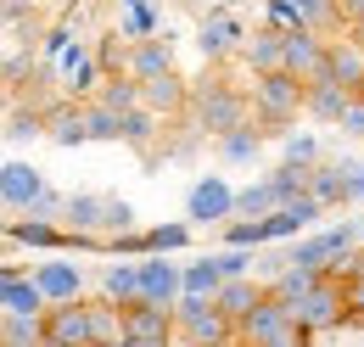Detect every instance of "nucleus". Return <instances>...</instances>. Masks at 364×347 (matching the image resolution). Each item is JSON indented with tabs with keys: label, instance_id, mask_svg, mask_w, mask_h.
<instances>
[{
	"label": "nucleus",
	"instance_id": "3",
	"mask_svg": "<svg viewBox=\"0 0 364 347\" xmlns=\"http://www.w3.org/2000/svg\"><path fill=\"white\" fill-rule=\"evenodd\" d=\"M129 224H135V208L124 196H107V191H73V196H62V230L68 235L101 241V235H118Z\"/></svg>",
	"mask_w": 364,
	"mask_h": 347
},
{
	"label": "nucleus",
	"instance_id": "45",
	"mask_svg": "<svg viewBox=\"0 0 364 347\" xmlns=\"http://www.w3.org/2000/svg\"><path fill=\"white\" fill-rule=\"evenodd\" d=\"M348 34H353V40H359V50H364V23H359V28H348Z\"/></svg>",
	"mask_w": 364,
	"mask_h": 347
},
{
	"label": "nucleus",
	"instance_id": "41",
	"mask_svg": "<svg viewBox=\"0 0 364 347\" xmlns=\"http://www.w3.org/2000/svg\"><path fill=\"white\" fill-rule=\"evenodd\" d=\"M28 213H40V218H62V196H56V191H40V196H34V208H28Z\"/></svg>",
	"mask_w": 364,
	"mask_h": 347
},
{
	"label": "nucleus",
	"instance_id": "22",
	"mask_svg": "<svg viewBox=\"0 0 364 347\" xmlns=\"http://www.w3.org/2000/svg\"><path fill=\"white\" fill-rule=\"evenodd\" d=\"M46 140H56V146H85V140H90V129H85V107H79V101L46 107Z\"/></svg>",
	"mask_w": 364,
	"mask_h": 347
},
{
	"label": "nucleus",
	"instance_id": "21",
	"mask_svg": "<svg viewBox=\"0 0 364 347\" xmlns=\"http://www.w3.org/2000/svg\"><path fill=\"white\" fill-rule=\"evenodd\" d=\"M157 124H163V118H157V112H146V107H124V112H118V146H129V151H140V157H146V151H151V146H157Z\"/></svg>",
	"mask_w": 364,
	"mask_h": 347
},
{
	"label": "nucleus",
	"instance_id": "34",
	"mask_svg": "<svg viewBox=\"0 0 364 347\" xmlns=\"http://www.w3.org/2000/svg\"><path fill=\"white\" fill-rule=\"evenodd\" d=\"M0 342L6 347L40 342V314H0Z\"/></svg>",
	"mask_w": 364,
	"mask_h": 347
},
{
	"label": "nucleus",
	"instance_id": "23",
	"mask_svg": "<svg viewBox=\"0 0 364 347\" xmlns=\"http://www.w3.org/2000/svg\"><path fill=\"white\" fill-rule=\"evenodd\" d=\"M342 179H348V163H309V196H314L319 208L331 213V208H342L348 202V191H342Z\"/></svg>",
	"mask_w": 364,
	"mask_h": 347
},
{
	"label": "nucleus",
	"instance_id": "44",
	"mask_svg": "<svg viewBox=\"0 0 364 347\" xmlns=\"http://www.w3.org/2000/svg\"><path fill=\"white\" fill-rule=\"evenodd\" d=\"M11 274H17V269H11V263H0V286H6V280H11Z\"/></svg>",
	"mask_w": 364,
	"mask_h": 347
},
{
	"label": "nucleus",
	"instance_id": "30",
	"mask_svg": "<svg viewBox=\"0 0 364 347\" xmlns=\"http://www.w3.org/2000/svg\"><path fill=\"white\" fill-rule=\"evenodd\" d=\"M286 6H291V23H303V28H314V34L342 28V17H336V0H286Z\"/></svg>",
	"mask_w": 364,
	"mask_h": 347
},
{
	"label": "nucleus",
	"instance_id": "9",
	"mask_svg": "<svg viewBox=\"0 0 364 347\" xmlns=\"http://www.w3.org/2000/svg\"><path fill=\"white\" fill-rule=\"evenodd\" d=\"M230 202H235V191H230L225 179H219V174H202V179L185 191V224H225V218L235 213Z\"/></svg>",
	"mask_w": 364,
	"mask_h": 347
},
{
	"label": "nucleus",
	"instance_id": "15",
	"mask_svg": "<svg viewBox=\"0 0 364 347\" xmlns=\"http://www.w3.org/2000/svg\"><path fill=\"white\" fill-rule=\"evenodd\" d=\"M40 191H46V174L34 169V163H6V169H0V202H6L11 213H28Z\"/></svg>",
	"mask_w": 364,
	"mask_h": 347
},
{
	"label": "nucleus",
	"instance_id": "47",
	"mask_svg": "<svg viewBox=\"0 0 364 347\" xmlns=\"http://www.w3.org/2000/svg\"><path fill=\"white\" fill-rule=\"evenodd\" d=\"M0 62H6V50H0Z\"/></svg>",
	"mask_w": 364,
	"mask_h": 347
},
{
	"label": "nucleus",
	"instance_id": "5",
	"mask_svg": "<svg viewBox=\"0 0 364 347\" xmlns=\"http://www.w3.org/2000/svg\"><path fill=\"white\" fill-rule=\"evenodd\" d=\"M297 314V325L309 331V336H325V331H342L348 325V303H342V274H331V269H319L314 286L291 303Z\"/></svg>",
	"mask_w": 364,
	"mask_h": 347
},
{
	"label": "nucleus",
	"instance_id": "14",
	"mask_svg": "<svg viewBox=\"0 0 364 347\" xmlns=\"http://www.w3.org/2000/svg\"><path fill=\"white\" fill-rule=\"evenodd\" d=\"M168 68H174V50H168V40H151V34H135L129 50L118 56V73H129V79H151Z\"/></svg>",
	"mask_w": 364,
	"mask_h": 347
},
{
	"label": "nucleus",
	"instance_id": "1",
	"mask_svg": "<svg viewBox=\"0 0 364 347\" xmlns=\"http://www.w3.org/2000/svg\"><path fill=\"white\" fill-rule=\"evenodd\" d=\"M185 112H191L196 134H213V140L252 118L247 112V90H235L225 73H202L196 85H185Z\"/></svg>",
	"mask_w": 364,
	"mask_h": 347
},
{
	"label": "nucleus",
	"instance_id": "6",
	"mask_svg": "<svg viewBox=\"0 0 364 347\" xmlns=\"http://www.w3.org/2000/svg\"><path fill=\"white\" fill-rule=\"evenodd\" d=\"M174 342H235V325L213 308V297L180 292L174 297Z\"/></svg>",
	"mask_w": 364,
	"mask_h": 347
},
{
	"label": "nucleus",
	"instance_id": "42",
	"mask_svg": "<svg viewBox=\"0 0 364 347\" xmlns=\"http://www.w3.org/2000/svg\"><path fill=\"white\" fill-rule=\"evenodd\" d=\"M336 17H342L348 28H359L364 23V0H336Z\"/></svg>",
	"mask_w": 364,
	"mask_h": 347
},
{
	"label": "nucleus",
	"instance_id": "12",
	"mask_svg": "<svg viewBox=\"0 0 364 347\" xmlns=\"http://www.w3.org/2000/svg\"><path fill=\"white\" fill-rule=\"evenodd\" d=\"M325 73L348 90V95L364 90V50H359L353 34H331V40H325Z\"/></svg>",
	"mask_w": 364,
	"mask_h": 347
},
{
	"label": "nucleus",
	"instance_id": "18",
	"mask_svg": "<svg viewBox=\"0 0 364 347\" xmlns=\"http://www.w3.org/2000/svg\"><path fill=\"white\" fill-rule=\"evenodd\" d=\"M85 342L90 347L124 342V319H118V303H112V297H85Z\"/></svg>",
	"mask_w": 364,
	"mask_h": 347
},
{
	"label": "nucleus",
	"instance_id": "38",
	"mask_svg": "<svg viewBox=\"0 0 364 347\" xmlns=\"http://www.w3.org/2000/svg\"><path fill=\"white\" fill-rule=\"evenodd\" d=\"M85 129H90V140H112V146H118V112L101 107V101H90V107H85Z\"/></svg>",
	"mask_w": 364,
	"mask_h": 347
},
{
	"label": "nucleus",
	"instance_id": "43",
	"mask_svg": "<svg viewBox=\"0 0 364 347\" xmlns=\"http://www.w3.org/2000/svg\"><path fill=\"white\" fill-rule=\"evenodd\" d=\"M342 191H348V202H364V169L348 163V179H342Z\"/></svg>",
	"mask_w": 364,
	"mask_h": 347
},
{
	"label": "nucleus",
	"instance_id": "26",
	"mask_svg": "<svg viewBox=\"0 0 364 347\" xmlns=\"http://www.w3.org/2000/svg\"><path fill=\"white\" fill-rule=\"evenodd\" d=\"M101 297H112V303H129V297H140V269L135 258H112L107 269H101Z\"/></svg>",
	"mask_w": 364,
	"mask_h": 347
},
{
	"label": "nucleus",
	"instance_id": "33",
	"mask_svg": "<svg viewBox=\"0 0 364 347\" xmlns=\"http://www.w3.org/2000/svg\"><path fill=\"white\" fill-rule=\"evenodd\" d=\"M185 241H191V224H151V230H140L146 252H180Z\"/></svg>",
	"mask_w": 364,
	"mask_h": 347
},
{
	"label": "nucleus",
	"instance_id": "13",
	"mask_svg": "<svg viewBox=\"0 0 364 347\" xmlns=\"http://www.w3.org/2000/svg\"><path fill=\"white\" fill-rule=\"evenodd\" d=\"M0 235H6L11 247H34V252H56V247H68V230H62L56 218H40V213H17Z\"/></svg>",
	"mask_w": 364,
	"mask_h": 347
},
{
	"label": "nucleus",
	"instance_id": "10",
	"mask_svg": "<svg viewBox=\"0 0 364 347\" xmlns=\"http://www.w3.org/2000/svg\"><path fill=\"white\" fill-rule=\"evenodd\" d=\"M40 342H56V347H90V342H85V297L46 303V314H40Z\"/></svg>",
	"mask_w": 364,
	"mask_h": 347
},
{
	"label": "nucleus",
	"instance_id": "37",
	"mask_svg": "<svg viewBox=\"0 0 364 347\" xmlns=\"http://www.w3.org/2000/svg\"><path fill=\"white\" fill-rule=\"evenodd\" d=\"M90 85H95V56L85 50V45H73V50H68V90L85 95Z\"/></svg>",
	"mask_w": 364,
	"mask_h": 347
},
{
	"label": "nucleus",
	"instance_id": "46",
	"mask_svg": "<svg viewBox=\"0 0 364 347\" xmlns=\"http://www.w3.org/2000/svg\"><path fill=\"white\" fill-rule=\"evenodd\" d=\"M359 247H364V218H359Z\"/></svg>",
	"mask_w": 364,
	"mask_h": 347
},
{
	"label": "nucleus",
	"instance_id": "7",
	"mask_svg": "<svg viewBox=\"0 0 364 347\" xmlns=\"http://www.w3.org/2000/svg\"><path fill=\"white\" fill-rule=\"evenodd\" d=\"M118 319H124V342L129 347H168L174 342V303L129 297V303H118Z\"/></svg>",
	"mask_w": 364,
	"mask_h": 347
},
{
	"label": "nucleus",
	"instance_id": "35",
	"mask_svg": "<svg viewBox=\"0 0 364 347\" xmlns=\"http://www.w3.org/2000/svg\"><path fill=\"white\" fill-rule=\"evenodd\" d=\"M0 134H6V140H40V134H46V107H17Z\"/></svg>",
	"mask_w": 364,
	"mask_h": 347
},
{
	"label": "nucleus",
	"instance_id": "29",
	"mask_svg": "<svg viewBox=\"0 0 364 347\" xmlns=\"http://www.w3.org/2000/svg\"><path fill=\"white\" fill-rule=\"evenodd\" d=\"M230 208H235L230 218H264L269 208H280V196H274L269 179H252V185H241V191H235V202H230Z\"/></svg>",
	"mask_w": 364,
	"mask_h": 347
},
{
	"label": "nucleus",
	"instance_id": "24",
	"mask_svg": "<svg viewBox=\"0 0 364 347\" xmlns=\"http://www.w3.org/2000/svg\"><path fill=\"white\" fill-rule=\"evenodd\" d=\"M219 157L225 163H258L264 157V129L247 118V124H235V129L219 134Z\"/></svg>",
	"mask_w": 364,
	"mask_h": 347
},
{
	"label": "nucleus",
	"instance_id": "19",
	"mask_svg": "<svg viewBox=\"0 0 364 347\" xmlns=\"http://www.w3.org/2000/svg\"><path fill=\"white\" fill-rule=\"evenodd\" d=\"M258 297H264V280H252V274H225V280H219V292H213V308L235 325V319L258 303Z\"/></svg>",
	"mask_w": 364,
	"mask_h": 347
},
{
	"label": "nucleus",
	"instance_id": "28",
	"mask_svg": "<svg viewBox=\"0 0 364 347\" xmlns=\"http://www.w3.org/2000/svg\"><path fill=\"white\" fill-rule=\"evenodd\" d=\"M241 62H247V68H252V73H269V68H280V28H258V34H252V40L241 45Z\"/></svg>",
	"mask_w": 364,
	"mask_h": 347
},
{
	"label": "nucleus",
	"instance_id": "17",
	"mask_svg": "<svg viewBox=\"0 0 364 347\" xmlns=\"http://www.w3.org/2000/svg\"><path fill=\"white\" fill-rule=\"evenodd\" d=\"M342 101H348V90L336 85L325 68H319L314 79H303V118H314V124H336Z\"/></svg>",
	"mask_w": 364,
	"mask_h": 347
},
{
	"label": "nucleus",
	"instance_id": "27",
	"mask_svg": "<svg viewBox=\"0 0 364 347\" xmlns=\"http://www.w3.org/2000/svg\"><path fill=\"white\" fill-rule=\"evenodd\" d=\"M0 314H46L40 286H34L28 274H11V280L0 286Z\"/></svg>",
	"mask_w": 364,
	"mask_h": 347
},
{
	"label": "nucleus",
	"instance_id": "39",
	"mask_svg": "<svg viewBox=\"0 0 364 347\" xmlns=\"http://www.w3.org/2000/svg\"><path fill=\"white\" fill-rule=\"evenodd\" d=\"M342 303H348V319L364 325V269H348V274H342Z\"/></svg>",
	"mask_w": 364,
	"mask_h": 347
},
{
	"label": "nucleus",
	"instance_id": "25",
	"mask_svg": "<svg viewBox=\"0 0 364 347\" xmlns=\"http://www.w3.org/2000/svg\"><path fill=\"white\" fill-rule=\"evenodd\" d=\"M202 56H213V62H219V56H230V50H235V45H241V23H235V17H230V11H219V17H208V23H202Z\"/></svg>",
	"mask_w": 364,
	"mask_h": 347
},
{
	"label": "nucleus",
	"instance_id": "32",
	"mask_svg": "<svg viewBox=\"0 0 364 347\" xmlns=\"http://www.w3.org/2000/svg\"><path fill=\"white\" fill-rule=\"evenodd\" d=\"M95 101L112 107V112H124V107H135V101H140V79H129V73H107V85H101Z\"/></svg>",
	"mask_w": 364,
	"mask_h": 347
},
{
	"label": "nucleus",
	"instance_id": "16",
	"mask_svg": "<svg viewBox=\"0 0 364 347\" xmlns=\"http://www.w3.org/2000/svg\"><path fill=\"white\" fill-rule=\"evenodd\" d=\"M140 107L146 112H157V118H180L185 112V79L168 68V73H151V79H140Z\"/></svg>",
	"mask_w": 364,
	"mask_h": 347
},
{
	"label": "nucleus",
	"instance_id": "40",
	"mask_svg": "<svg viewBox=\"0 0 364 347\" xmlns=\"http://www.w3.org/2000/svg\"><path fill=\"white\" fill-rule=\"evenodd\" d=\"M314 157H319L314 134H286V163H314Z\"/></svg>",
	"mask_w": 364,
	"mask_h": 347
},
{
	"label": "nucleus",
	"instance_id": "4",
	"mask_svg": "<svg viewBox=\"0 0 364 347\" xmlns=\"http://www.w3.org/2000/svg\"><path fill=\"white\" fill-rule=\"evenodd\" d=\"M235 342H258V347H297L309 342V331L297 325V314L291 303H280V297H258V303L247 308L241 319H235Z\"/></svg>",
	"mask_w": 364,
	"mask_h": 347
},
{
	"label": "nucleus",
	"instance_id": "2",
	"mask_svg": "<svg viewBox=\"0 0 364 347\" xmlns=\"http://www.w3.org/2000/svg\"><path fill=\"white\" fill-rule=\"evenodd\" d=\"M247 112L264 134H286L297 118H303V79H291L286 68H269V73H252V90H247Z\"/></svg>",
	"mask_w": 364,
	"mask_h": 347
},
{
	"label": "nucleus",
	"instance_id": "8",
	"mask_svg": "<svg viewBox=\"0 0 364 347\" xmlns=\"http://www.w3.org/2000/svg\"><path fill=\"white\" fill-rule=\"evenodd\" d=\"M280 68H286L291 79H314L319 68H325V34L303 28V23L280 28Z\"/></svg>",
	"mask_w": 364,
	"mask_h": 347
},
{
	"label": "nucleus",
	"instance_id": "31",
	"mask_svg": "<svg viewBox=\"0 0 364 347\" xmlns=\"http://www.w3.org/2000/svg\"><path fill=\"white\" fill-rule=\"evenodd\" d=\"M219 263L213 258H191V263H180V292H196V297H213L219 292Z\"/></svg>",
	"mask_w": 364,
	"mask_h": 347
},
{
	"label": "nucleus",
	"instance_id": "11",
	"mask_svg": "<svg viewBox=\"0 0 364 347\" xmlns=\"http://www.w3.org/2000/svg\"><path fill=\"white\" fill-rule=\"evenodd\" d=\"M140 297L146 303H174L180 297V263H168V252H140Z\"/></svg>",
	"mask_w": 364,
	"mask_h": 347
},
{
	"label": "nucleus",
	"instance_id": "36",
	"mask_svg": "<svg viewBox=\"0 0 364 347\" xmlns=\"http://www.w3.org/2000/svg\"><path fill=\"white\" fill-rule=\"evenodd\" d=\"M269 185H274L280 202H286V196H303V191H309V163H280V169L269 174Z\"/></svg>",
	"mask_w": 364,
	"mask_h": 347
},
{
	"label": "nucleus",
	"instance_id": "20",
	"mask_svg": "<svg viewBox=\"0 0 364 347\" xmlns=\"http://www.w3.org/2000/svg\"><path fill=\"white\" fill-rule=\"evenodd\" d=\"M28 280L40 286V297H46V303H68V297H79V292H85L79 263H40Z\"/></svg>",
	"mask_w": 364,
	"mask_h": 347
}]
</instances>
